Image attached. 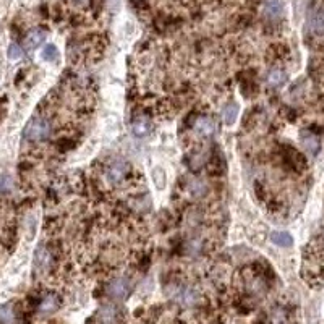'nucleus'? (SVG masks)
I'll return each mask as SVG.
<instances>
[{
  "label": "nucleus",
  "instance_id": "1",
  "mask_svg": "<svg viewBox=\"0 0 324 324\" xmlns=\"http://www.w3.org/2000/svg\"><path fill=\"white\" fill-rule=\"evenodd\" d=\"M51 135V123L43 117H33L26 123L23 130V136L30 141H43Z\"/></svg>",
  "mask_w": 324,
  "mask_h": 324
},
{
  "label": "nucleus",
  "instance_id": "2",
  "mask_svg": "<svg viewBox=\"0 0 324 324\" xmlns=\"http://www.w3.org/2000/svg\"><path fill=\"white\" fill-rule=\"evenodd\" d=\"M130 282L127 279H115L109 284L107 287V293L110 295L112 298H117V300H125L128 295H130Z\"/></svg>",
  "mask_w": 324,
  "mask_h": 324
},
{
  "label": "nucleus",
  "instance_id": "3",
  "mask_svg": "<svg viewBox=\"0 0 324 324\" xmlns=\"http://www.w3.org/2000/svg\"><path fill=\"white\" fill-rule=\"evenodd\" d=\"M127 170H128V165L125 161L122 159H117L114 162L109 164V169H107V177L109 180L112 183H119L123 177L127 175Z\"/></svg>",
  "mask_w": 324,
  "mask_h": 324
},
{
  "label": "nucleus",
  "instance_id": "4",
  "mask_svg": "<svg viewBox=\"0 0 324 324\" xmlns=\"http://www.w3.org/2000/svg\"><path fill=\"white\" fill-rule=\"evenodd\" d=\"M263 15L267 20H271V22L279 20L284 15V4H282V0H266L263 7Z\"/></svg>",
  "mask_w": 324,
  "mask_h": 324
},
{
  "label": "nucleus",
  "instance_id": "5",
  "mask_svg": "<svg viewBox=\"0 0 324 324\" xmlns=\"http://www.w3.org/2000/svg\"><path fill=\"white\" fill-rule=\"evenodd\" d=\"M195 132L199 136L209 138L216 133V122L211 119V117H199L195 122Z\"/></svg>",
  "mask_w": 324,
  "mask_h": 324
},
{
  "label": "nucleus",
  "instance_id": "6",
  "mask_svg": "<svg viewBox=\"0 0 324 324\" xmlns=\"http://www.w3.org/2000/svg\"><path fill=\"white\" fill-rule=\"evenodd\" d=\"M309 30H311L313 34L316 36H322L324 34V9H319L311 13V17H309Z\"/></svg>",
  "mask_w": 324,
  "mask_h": 324
},
{
  "label": "nucleus",
  "instance_id": "7",
  "mask_svg": "<svg viewBox=\"0 0 324 324\" xmlns=\"http://www.w3.org/2000/svg\"><path fill=\"white\" fill-rule=\"evenodd\" d=\"M175 298H177L178 303H182L183 306H191V305H195V303H196L198 293L190 287H182V288H178V290H177Z\"/></svg>",
  "mask_w": 324,
  "mask_h": 324
},
{
  "label": "nucleus",
  "instance_id": "8",
  "mask_svg": "<svg viewBox=\"0 0 324 324\" xmlns=\"http://www.w3.org/2000/svg\"><path fill=\"white\" fill-rule=\"evenodd\" d=\"M132 132L136 138H144L151 132V122L146 117H136L132 123Z\"/></svg>",
  "mask_w": 324,
  "mask_h": 324
},
{
  "label": "nucleus",
  "instance_id": "9",
  "mask_svg": "<svg viewBox=\"0 0 324 324\" xmlns=\"http://www.w3.org/2000/svg\"><path fill=\"white\" fill-rule=\"evenodd\" d=\"M44 39H46V33L43 30H39V28H36V30H31L26 34L25 44L28 49H36V47H39L44 43Z\"/></svg>",
  "mask_w": 324,
  "mask_h": 324
},
{
  "label": "nucleus",
  "instance_id": "10",
  "mask_svg": "<svg viewBox=\"0 0 324 324\" xmlns=\"http://www.w3.org/2000/svg\"><path fill=\"white\" fill-rule=\"evenodd\" d=\"M301 144H303V148H305L309 154H318V151H319V138L313 135V133H309V132H305L301 135Z\"/></svg>",
  "mask_w": 324,
  "mask_h": 324
},
{
  "label": "nucleus",
  "instance_id": "11",
  "mask_svg": "<svg viewBox=\"0 0 324 324\" xmlns=\"http://www.w3.org/2000/svg\"><path fill=\"white\" fill-rule=\"evenodd\" d=\"M287 81V73L280 68H272V70L267 73V83L272 88H280L282 85H285Z\"/></svg>",
  "mask_w": 324,
  "mask_h": 324
},
{
  "label": "nucleus",
  "instance_id": "12",
  "mask_svg": "<svg viewBox=\"0 0 324 324\" xmlns=\"http://www.w3.org/2000/svg\"><path fill=\"white\" fill-rule=\"evenodd\" d=\"M49 263H51L49 251H47L46 248H38L36 256H34V266H36V269L43 271V269H46L47 266H49Z\"/></svg>",
  "mask_w": 324,
  "mask_h": 324
},
{
  "label": "nucleus",
  "instance_id": "13",
  "mask_svg": "<svg viewBox=\"0 0 324 324\" xmlns=\"http://www.w3.org/2000/svg\"><path fill=\"white\" fill-rule=\"evenodd\" d=\"M271 240L277 246H284V248L292 246V243H293L292 235H290V233H287V232H272L271 233Z\"/></svg>",
  "mask_w": 324,
  "mask_h": 324
},
{
  "label": "nucleus",
  "instance_id": "14",
  "mask_svg": "<svg viewBox=\"0 0 324 324\" xmlns=\"http://www.w3.org/2000/svg\"><path fill=\"white\" fill-rule=\"evenodd\" d=\"M237 115H238V106L230 102V104H227L224 107V112H222V117H224V122L225 125H233L237 120Z\"/></svg>",
  "mask_w": 324,
  "mask_h": 324
},
{
  "label": "nucleus",
  "instance_id": "15",
  "mask_svg": "<svg viewBox=\"0 0 324 324\" xmlns=\"http://www.w3.org/2000/svg\"><path fill=\"white\" fill-rule=\"evenodd\" d=\"M117 319V311L112 306H107V308H102L101 313H99V321L102 324H114Z\"/></svg>",
  "mask_w": 324,
  "mask_h": 324
},
{
  "label": "nucleus",
  "instance_id": "16",
  "mask_svg": "<svg viewBox=\"0 0 324 324\" xmlns=\"http://www.w3.org/2000/svg\"><path fill=\"white\" fill-rule=\"evenodd\" d=\"M15 314H13V308L10 305H2L0 306V322L2 324H13Z\"/></svg>",
  "mask_w": 324,
  "mask_h": 324
},
{
  "label": "nucleus",
  "instance_id": "17",
  "mask_svg": "<svg viewBox=\"0 0 324 324\" xmlns=\"http://www.w3.org/2000/svg\"><path fill=\"white\" fill-rule=\"evenodd\" d=\"M55 308H57V298L54 295H47L41 303V313H51Z\"/></svg>",
  "mask_w": 324,
  "mask_h": 324
},
{
  "label": "nucleus",
  "instance_id": "18",
  "mask_svg": "<svg viewBox=\"0 0 324 324\" xmlns=\"http://www.w3.org/2000/svg\"><path fill=\"white\" fill-rule=\"evenodd\" d=\"M7 55H9V59L10 60H20L23 57V51H22V47H20L18 44H10L9 46V51H7Z\"/></svg>",
  "mask_w": 324,
  "mask_h": 324
},
{
  "label": "nucleus",
  "instance_id": "19",
  "mask_svg": "<svg viewBox=\"0 0 324 324\" xmlns=\"http://www.w3.org/2000/svg\"><path fill=\"white\" fill-rule=\"evenodd\" d=\"M41 55H43V59H46V60H55L59 57V51H57V47H55V46L49 44V46L44 47L43 52H41Z\"/></svg>",
  "mask_w": 324,
  "mask_h": 324
},
{
  "label": "nucleus",
  "instance_id": "20",
  "mask_svg": "<svg viewBox=\"0 0 324 324\" xmlns=\"http://www.w3.org/2000/svg\"><path fill=\"white\" fill-rule=\"evenodd\" d=\"M272 322L274 324H287V314L285 311H282V309H277V311H274L272 314Z\"/></svg>",
  "mask_w": 324,
  "mask_h": 324
},
{
  "label": "nucleus",
  "instance_id": "21",
  "mask_svg": "<svg viewBox=\"0 0 324 324\" xmlns=\"http://www.w3.org/2000/svg\"><path fill=\"white\" fill-rule=\"evenodd\" d=\"M0 190H2V191L12 190V178L9 175H4L2 177V180H0Z\"/></svg>",
  "mask_w": 324,
  "mask_h": 324
},
{
  "label": "nucleus",
  "instance_id": "22",
  "mask_svg": "<svg viewBox=\"0 0 324 324\" xmlns=\"http://www.w3.org/2000/svg\"><path fill=\"white\" fill-rule=\"evenodd\" d=\"M77 2H78V4H85V2H86V0H77Z\"/></svg>",
  "mask_w": 324,
  "mask_h": 324
}]
</instances>
